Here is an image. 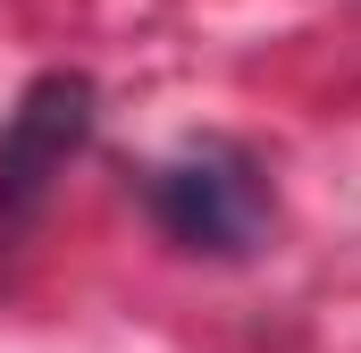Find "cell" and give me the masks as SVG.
Wrapping results in <instances>:
<instances>
[{
  "label": "cell",
  "instance_id": "6da1fadb",
  "mask_svg": "<svg viewBox=\"0 0 361 353\" xmlns=\"http://www.w3.org/2000/svg\"><path fill=\"white\" fill-rule=\"evenodd\" d=\"M152 219L169 227V244L185 253H210V261H244L261 236H269V185L244 152L227 143H193L177 160H160L143 185Z\"/></svg>",
  "mask_w": 361,
  "mask_h": 353
},
{
  "label": "cell",
  "instance_id": "7a4b0ae2",
  "mask_svg": "<svg viewBox=\"0 0 361 353\" xmlns=\"http://www.w3.org/2000/svg\"><path fill=\"white\" fill-rule=\"evenodd\" d=\"M85 135H92V76L51 68L17 92V109L0 126V236H17L42 210L51 176L85 152Z\"/></svg>",
  "mask_w": 361,
  "mask_h": 353
}]
</instances>
